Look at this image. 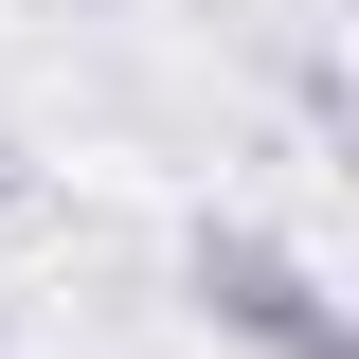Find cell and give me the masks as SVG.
Instances as JSON below:
<instances>
[{
	"label": "cell",
	"instance_id": "obj_1",
	"mask_svg": "<svg viewBox=\"0 0 359 359\" xmlns=\"http://www.w3.org/2000/svg\"><path fill=\"white\" fill-rule=\"evenodd\" d=\"M180 287H198V323H216L233 359H359V306L287 252V233H252V216H198L180 233Z\"/></svg>",
	"mask_w": 359,
	"mask_h": 359
},
{
	"label": "cell",
	"instance_id": "obj_2",
	"mask_svg": "<svg viewBox=\"0 0 359 359\" xmlns=\"http://www.w3.org/2000/svg\"><path fill=\"white\" fill-rule=\"evenodd\" d=\"M0 198H18V144H0Z\"/></svg>",
	"mask_w": 359,
	"mask_h": 359
}]
</instances>
